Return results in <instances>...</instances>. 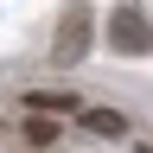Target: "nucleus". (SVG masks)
Wrapping results in <instances>:
<instances>
[{
    "label": "nucleus",
    "instance_id": "1",
    "mask_svg": "<svg viewBox=\"0 0 153 153\" xmlns=\"http://www.w3.org/2000/svg\"><path fill=\"white\" fill-rule=\"evenodd\" d=\"M108 45L121 51V57H153V26H147V13H140V7H115V13H108Z\"/></svg>",
    "mask_w": 153,
    "mask_h": 153
},
{
    "label": "nucleus",
    "instance_id": "2",
    "mask_svg": "<svg viewBox=\"0 0 153 153\" xmlns=\"http://www.w3.org/2000/svg\"><path fill=\"white\" fill-rule=\"evenodd\" d=\"M83 51H89V13L70 7V13H64V32H57V45H51V57H57V64H76Z\"/></svg>",
    "mask_w": 153,
    "mask_h": 153
},
{
    "label": "nucleus",
    "instance_id": "5",
    "mask_svg": "<svg viewBox=\"0 0 153 153\" xmlns=\"http://www.w3.org/2000/svg\"><path fill=\"white\" fill-rule=\"evenodd\" d=\"M26 140L32 147H51L57 140V121H51V115H26Z\"/></svg>",
    "mask_w": 153,
    "mask_h": 153
},
{
    "label": "nucleus",
    "instance_id": "4",
    "mask_svg": "<svg viewBox=\"0 0 153 153\" xmlns=\"http://www.w3.org/2000/svg\"><path fill=\"white\" fill-rule=\"evenodd\" d=\"M83 121H89V134H102V140H121L128 134V115H115V108H89Z\"/></svg>",
    "mask_w": 153,
    "mask_h": 153
},
{
    "label": "nucleus",
    "instance_id": "3",
    "mask_svg": "<svg viewBox=\"0 0 153 153\" xmlns=\"http://www.w3.org/2000/svg\"><path fill=\"white\" fill-rule=\"evenodd\" d=\"M26 115H51V121L57 115H76V96L70 89H32L26 96Z\"/></svg>",
    "mask_w": 153,
    "mask_h": 153
}]
</instances>
